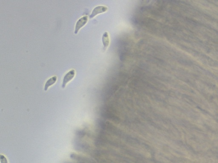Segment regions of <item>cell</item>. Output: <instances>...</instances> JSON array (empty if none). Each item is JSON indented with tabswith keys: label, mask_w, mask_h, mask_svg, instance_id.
<instances>
[{
	"label": "cell",
	"mask_w": 218,
	"mask_h": 163,
	"mask_svg": "<svg viewBox=\"0 0 218 163\" xmlns=\"http://www.w3.org/2000/svg\"><path fill=\"white\" fill-rule=\"evenodd\" d=\"M75 74H76V72H75V70L72 69L68 72L65 75L64 78H63V81H62V89H64L67 83H68L70 81L73 80V78L75 77Z\"/></svg>",
	"instance_id": "1"
},
{
	"label": "cell",
	"mask_w": 218,
	"mask_h": 163,
	"mask_svg": "<svg viewBox=\"0 0 218 163\" xmlns=\"http://www.w3.org/2000/svg\"><path fill=\"white\" fill-rule=\"evenodd\" d=\"M0 162L1 163H8L7 160L4 156L0 155Z\"/></svg>",
	"instance_id": "6"
},
{
	"label": "cell",
	"mask_w": 218,
	"mask_h": 163,
	"mask_svg": "<svg viewBox=\"0 0 218 163\" xmlns=\"http://www.w3.org/2000/svg\"><path fill=\"white\" fill-rule=\"evenodd\" d=\"M88 17L87 16H84L81 17V18L79 19L77 21L76 26H75V31H74L75 34H78L80 29L82 28L87 24V21H88Z\"/></svg>",
	"instance_id": "2"
},
{
	"label": "cell",
	"mask_w": 218,
	"mask_h": 163,
	"mask_svg": "<svg viewBox=\"0 0 218 163\" xmlns=\"http://www.w3.org/2000/svg\"><path fill=\"white\" fill-rule=\"evenodd\" d=\"M108 8L106 7L103 6H99L95 7V8L93 9V10L91 13V14L89 17L90 19H92L94 17L100 14L103 13L107 11Z\"/></svg>",
	"instance_id": "3"
},
{
	"label": "cell",
	"mask_w": 218,
	"mask_h": 163,
	"mask_svg": "<svg viewBox=\"0 0 218 163\" xmlns=\"http://www.w3.org/2000/svg\"><path fill=\"white\" fill-rule=\"evenodd\" d=\"M102 41L103 43V50H105L109 46V38L108 32H105L103 34L102 37Z\"/></svg>",
	"instance_id": "4"
},
{
	"label": "cell",
	"mask_w": 218,
	"mask_h": 163,
	"mask_svg": "<svg viewBox=\"0 0 218 163\" xmlns=\"http://www.w3.org/2000/svg\"><path fill=\"white\" fill-rule=\"evenodd\" d=\"M57 80V77L56 76H53L51 78L48 79L45 84V88H44L45 91H46L48 90V88L54 85L56 83Z\"/></svg>",
	"instance_id": "5"
}]
</instances>
